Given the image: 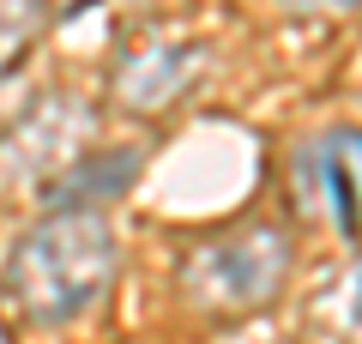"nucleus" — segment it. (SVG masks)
<instances>
[{"label":"nucleus","mask_w":362,"mask_h":344,"mask_svg":"<svg viewBox=\"0 0 362 344\" xmlns=\"http://www.w3.org/2000/svg\"><path fill=\"white\" fill-rule=\"evenodd\" d=\"M115 278V236L97 212H54L30 236H18L6 260V296L25 320L61 326L97 308Z\"/></svg>","instance_id":"obj_1"},{"label":"nucleus","mask_w":362,"mask_h":344,"mask_svg":"<svg viewBox=\"0 0 362 344\" xmlns=\"http://www.w3.org/2000/svg\"><path fill=\"white\" fill-rule=\"evenodd\" d=\"M350 326L362 332V266L350 272Z\"/></svg>","instance_id":"obj_8"},{"label":"nucleus","mask_w":362,"mask_h":344,"mask_svg":"<svg viewBox=\"0 0 362 344\" xmlns=\"http://www.w3.org/2000/svg\"><path fill=\"white\" fill-rule=\"evenodd\" d=\"M97 115L78 97H42L25 121L0 133V188H42L49 193L66 169L85 157Z\"/></svg>","instance_id":"obj_3"},{"label":"nucleus","mask_w":362,"mask_h":344,"mask_svg":"<svg viewBox=\"0 0 362 344\" xmlns=\"http://www.w3.org/2000/svg\"><path fill=\"white\" fill-rule=\"evenodd\" d=\"M302 181H314L320 205L344 229H356V217H362V145L356 139L308 145V151H302Z\"/></svg>","instance_id":"obj_4"},{"label":"nucleus","mask_w":362,"mask_h":344,"mask_svg":"<svg viewBox=\"0 0 362 344\" xmlns=\"http://www.w3.org/2000/svg\"><path fill=\"white\" fill-rule=\"evenodd\" d=\"M133 169H139V151H85L49 188V205H54V212H90L97 200H109L115 188H127Z\"/></svg>","instance_id":"obj_5"},{"label":"nucleus","mask_w":362,"mask_h":344,"mask_svg":"<svg viewBox=\"0 0 362 344\" xmlns=\"http://www.w3.org/2000/svg\"><path fill=\"white\" fill-rule=\"evenodd\" d=\"M42 18H49L42 0H0V73H6V67L18 61V49L42 30Z\"/></svg>","instance_id":"obj_7"},{"label":"nucleus","mask_w":362,"mask_h":344,"mask_svg":"<svg viewBox=\"0 0 362 344\" xmlns=\"http://www.w3.org/2000/svg\"><path fill=\"white\" fill-rule=\"evenodd\" d=\"M187 73H194V55H181V49H139L115 73V85L127 91L133 109H157V103H169L181 85H187Z\"/></svg>","instance_id":"obj_6"},{"label":"nucleus","mask_w":362,"mask_h":344,"mask_svg":"<svg viewBox=\"0 0 362 344\" xmlns=\"http://www.w3.org/2000/svg\"><path fill=\"white\" fill-rule=\"evenodd\" d=\"M290 6H302V13H314V6H350V0H290Z\"/></svg>","instance_id":"obj_9"},{"label":"nucleus","mask_w":362,"mask_h":344,"mask_svg":"<svg viewBox=\"0 0 362 344\" xmlns=\"http://www.w3.org/2000/svg\"><path fill=\"white\" fill-rule=\"evenodd\" d=\"M290 272V242L278 224H247L235 236H218V242H199L187 254V296L206 308H223V314H242V308L266 302Z\"/></svg>","instance_id":"obj_2"}]
</instances>
